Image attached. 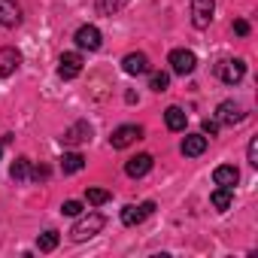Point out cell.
I'll return each instance as SVG.
<instances>
[{
	"label": "cell",
	"mask_w": 258,
	"mask_h": 258,
	"mask_svg": "<svg viewBox=\"0 0 258 258\" xmlns=\"http://www.w3.org/2000/svg\"><path fill=\"white\" fill-rule=\"evenodd\" d=\"M103 225H106V219H103L100 213H88V216L76 219V225L70 228V237H73L76 243H85V240H91L94 234H100Z\"/></svg>",
	"instance_id": "obj_1"
},
{
	"label": "cell",
	"mask_w": 258,
	"mask_h": 258,
	"mask_svg": "<svg viewBox=\"0 0 258 258\" xmlns=\"http://www.w3.org/2000/svg\"><path fill=\"white\" fill-rule=\"evenodd\" d=\"M216 76L225 82V85H237L243 76H246V64L240 58H225L216 64Z\"/></svg>",
	"instance_id": "obj_2"
},
{
	"label": "cell",
	"mask_w": 258,
	"mask_h": 258,
	"mask_svg": "<svg viewBox=\"0 0 258 258\" xmlns=\"http://www.w3.org/2000/svg\"><path fill=\"white\" fill-rule=\"evenodd\" d=\"M195 67H198V58L191 49H173L170 52V70L176 76H188V73H195Z\"/></svg>",
	"instance_id": "obj_3"
},
{
	"label": "cell",
	"mask_w": 258,
	"mask_h": 258,
	"mask_svg": "<svg viewBox=\"0 0 258 258\" xmlns=\"http://www.w3.org/2000/svg\"><path fill=\"white\" fill-rule=\"evenodd\" d=\"M140 137H143V127L140 124H121V127L112 131L109 143H112V149H127L131 143H137Z\"/></svg>",
	"instance_id": "obj_4"
},
{
	"label": "cell",
	"mask_w": 258,
	"mask_h": 258,
	"mask_svg": "<svg viewBox=\"0 0 258 258\" xmlns=\"http://www.w3.org/2000/svg\"><path fill=\"white\" fill-rule=\"evenodd\" d=\"M213 13H216V0H191V25H195L198 31L210 28Z\"/></svg>",
	"instance_id": "obj_5"
},
{
	"label": "cell",
	"mask_w": 258,
	"mask_h": 258,
	"mask_svg": "<svg viewBox=\"0 0 258 258\" xmlns=\"http://www.w3.org/2000/svg\"><path fill=\"white\" fill-rule=\"evenodd\" d=\"M82 73V55L79 52H64L58 58V76L61 79H76Z\"/></svg>",
	"instance_id": "obj_6"
},
{
	"label": "cell",
	"mask_w": 258,
	"mask_h": 258,
	"mask_svg": "<svg viewBox=\"0 0 258 258\" xmlns=\"http://www.w3.org/2000/svg\"><path fill=\"white\" fill-rule=\"evenodd\" d=\"M88 140H91V124H88V121L70 124L67 131H64V137H61L64 146H82V143H88Z\"/></svg>",
	"instance_id": "obj_7"
},
{
	"label": "cell",
	"mask_w": 258,
	"mask_h": 258,
	"mask_svg": "<svg viewBox=\"0 0 258 258\" xmlns=\"http://www.w3.org/2000/svg\"><path fill=\"white\" fill-rule=\"evenodd\" d=\"M152 210H155V204H152V201H146V204H140V207H137V204H127V207L121 210V225L134 228V225H140Z\"/></svg>",
	"instance_id": "obj_8"
},
{
	"label": "cell",
	"mask_w": 258,
	"mask_h": 258,
	"mask_svg": "<svg viewBox=\"0 0 258 258\" xmlns=\"http://www.w3.org/2000/svg\"><path fill=\"white\" fill-rule=\"evenodd\" d=\"M73 40H76V46H79V49L97 52V49H100V40H103V37H100V31H97L94 25H82V28L76 31V37H73Z\"/></svg>",
	"instance_id": "obj_9"
},
{
	"label": "cell",
	"mask_w": 258,
	"mask_h": 258,
	"mask_svg": "<svg viewBox=\"0 0 258 258\" xmlns=\"http://www.w3.org/2000/svg\"><path fill=\"white\" fill-rule=\"evenodd\" d=\"M22 64V52L13 49V46H0V79L4 76H13Z\"/></svg>",
	"instance_id": "obj_10"
},
{
	"label": "cell",
	"mask_w": 258,
	"mask_h": 258,
	"mask_svg": "<svg viewBox=\"0 0 258 258\" xmlns=\"http://www.w3.org/2000/svg\"><path fill=\"white\" fill-rule=\"evenodd\" d=\"M152 170V155L149 152H140V155H134V158H127V164H124V173L131 176V179H140V176H146Z\"/></svg>",
	"instance_id": "obj_11"
},
{
	"label": "cell",
	"mask_w": 258,
	"mask_h": 258,
	"mask_svg": "<svg viewBox=\"0 0 258 258\" xmlns=\"http://www.w3.org/2000/svg\"><path fill=\"white\" fill-rule=\"evenodd\" d=\"M0 25L4 28H19L22 25V7L16 0H0Z\"/></svg>",
	"instance_id": "obj_12"
},
{
	"label": "cell",
	"mask_w": 258,
	"mask_h": 258,
	"mask_svg": "<svg viewBox=\"0 0 258 258\" xmlns=\"http://www.w3.org/2000/svg\"><path fill=\"white\" fill-rule=\"evenodd\" d=\"M121 70H124L127 76H143V73H149V58H146L143 52H131V55H124Z\"/></svg>",
	"instance_id": "obj_13"
},
{
	"label": "cell",
	"mask_w": 258,
	"mask_h": 258,
	"mask_svg": "<svg viewBox=\"0 0 258 258\" xmlns=\"http://www.w3.org/2000/svg\"><path fill=\"white\" fill-rule=\"evenodd\" d=\"M243 109L234 103V100H225V103H219V109H216V118H219V124H240L243 121Z\"/></svg>",
	"instance_id": "obj_14"
},
{
	"label": "cell",
	"mask_w": 258,
	"mask_h": 258,
	"mask_svg": "<svg viewBox=\"0 0 258 258\" xmlns=\"http://www.w3.org/2000/svg\"><path fill=\"white\" fill-rule=\"evenodd\" d=\"M213 179H216V185H222V188H234V185L240 182V170H237L234 164H222V167L213 170Z\"/></svg>",
	"instance_id": "obj_15"
},
{
	"label": "cell",
	"mask_w": 258,
	"mask_h": 258,
	"mask_svg": "<svg viewBox=\"0 0 258 258\" xmlns=\"http://www.w3.org/2000/svg\"><path fill=\"white\" fill-rule=\"evenodd\" d=\"M207 152V137L204 134H185V140H182V155L185 158H198V155H204Z\"/></svg>",
	"instance_id": "obj_16"
},
{
	"label": "cell",
	"mask_w": 258,
	"mask_h": 258,
	"mask_svg": "<svg viewBox=\"0 0 258 258\" xmlns=\"http://www.w3.org/2000/svg\"><path fill=\"white\" fill-rule=\"evenodd\" d=\"M185 121H188L185 109H179V106H167L164 109V124L170 127V131H185Z\"/></svg>",
	"instance_id": "obj_17"
},
{
	"label": "cell",
	"mask_w": 258,
	"mask_h": 258,
	"mask_svg": "<svg viewBox=\"0 0 258 258\" xmlns=\"http://www.w3.org/2000/svg\"><path fill=\"white\" fill-rule=\"evenodd\" d=\"M210 201H213V207H216L219 213H225V210L234 204V188H222V185H219V188L210 195Z\"/></svg>",
	"instance_id": "obj_18"
},
{
	"label": "cell",
	"mask_w": 258,
	"mask_h": 258,
	"mask_svg": "<svg viewBox=\"0 0 258 258\" xmlns=\"http://www.w3.org/2000/svg\"><path fill=\"white\" fill-rule=\"evenodd\" d=\"M82 167H85V158L79 152H64V158H61V170L64 173H79Z\"/></svg>",
	"instance_id": "obj_19"
},
{
	"label": "cell",
	"mask_w": 258,
	"mask_h": 258,
	"mask_svg": "<svg viewBox=\"0 0 258 258\" xmlns=\"http://www.w3.org/2000/svg\"><path fill=\"white\" fill-rule=\"evenodd\" d=\"M10 173H13L16 182H25V179L31 176V161H28V158H16L13 167H10Z\"/></svg>",
	"instance_id": "obj_20"
},
{
	"label": "cell",
	"mask_w": 258,
	"mask_h": 258,
	"mask_svg": "<svg viewBox=\"0 0 258 258\" xmlns=\"http://www.w3.org/2000/svg\"><path fill=\"white\" fill-rule=\"evenodd\" d=\"M58 240H61L58 231H43V234L37 237V249H40V252H52V249L58 246Z\"/></svg>",
	"instance_id": "obj_21"
},
{
	"label": "cell",
	"mask_w": 258,
	"mask_h": 258,
	"mask_svg": "<svg viewBox=\"0 0 258 258\" xmlns=\"http://www.w3.org/2000/svg\"><path fill=\"white\" fill-rule=\"evenodd\" d=\"M124 7H127V0H97V13L100 16H115Z\"/></svg>",
	"instance_id": "obj_22"
},
{
	"label": "cell",
	"mask_w": 258,
	"mask_h": 258,
	"mask_svg": "<svg viewBox=\"0 0 258 258\" xmlns=\"http://www.w3.org/2000/svg\"><path fill=\"white\" fill-rule=\"evenodd\" d=\"M167 85H170V73H152L149 76V88L152 91L161 94V91H167Z\"/></svg>",
	"instance_id": "obj_23"
},
{
	"label": "cell",
	"mask_w": 258,
	"mask_h": 258,
	"mask_svg": "<svg viewBox=\"0 0 258 258\" xmlns=\"http://www.w3.org/2000/svg\"><path fill=\"white\" fill-rule=\"evenodd\" d=\"M85 198H88V204L100 207V204H106V201H109V191H103V188H88V191H85Z\"/></svg>",
	"instance_id": "obj_24"
},
{
	"label": "cell",
	"mask_w": 258,
	"mask_h": 258,
	"mask_svg": "<svg viewBox=\"0 0 258 258\" xmlns=\"http://www.w3.org/2000/svg\"><path fill=\"white\" fill-rule=\"evenodd\" d=\"M219 127H222V124H219V118H216V115L201 121V131H204V137H216V134H219Z\"/></svg>",
	"instance_id": "obj_25"
},
{
	"label": "cell",
	"mask_w": 258,
	"mask_h": 258,
	"mask_svg": "<svg viewBox=\"0 0 258 258\" xmlns=\"http://www.w3.org/2000/svg\"><path fill=\"white\" fill-rule=\"evenodd\" d=\"M61 213H64V216H79V213H82V204H79V201H64V204H61Z\"/></svg>",
	"instance_id": "obj_26"
},
{
	"label": "cell",
	"mask_w": 258,
	"mask_h": 258,
	"mask_svg": "<svg viewBox=\"0 0 258 258\" xmlns=\"http://www.w3.org/2000/svg\"><path fill=\"white\" fill-rule=\"evenodd\" d=\"M249 164L258 167V140H249Z\"/></svg>",
	"instance_id": "obj_27"
},
{
	"label": "cell",
	"mask_w": 258,
	"mask_h": 258,
	"mask_svg": "<svg viewBox=\"0 0 258 258\" xmlns=\"http://www.w3.org/2000/svg\"><path fill=\"white\" fill-rule=\"evenodd\" d=\"M234 34H237V37H246V34H249V22L237 19V22H234Z\"/></svg>",
	"instance_id": "obj_28"
},
{
	"label": "cell",
	"mask_w": 258,
	"mask_h": 258,
	"mask_svg": "<svg viewBox=\"0 0 258 258\" xmlns=\"http://www.w3.org/2000/svg\"><path fill=\"white\" fill-rule=\"evenodd\" d=\"M31 176H34V179H49V167H46V164H40V167H34V170H31Z\"/></svg>",
	"instance_id": "obj_29"
},
{
	"label": "cell",
	"mask_w": 258,
	"mask_h": 258,
	"mask_svg": "<svg viewBox=\"0 0 258 258\" xmlns=\"http://www.w3.org/2000/svg\"><path fill=\"white\" fill-rule=\"evenodd\" d=\"M0 155H4V146H0Z\"/></svg>",
	"instance_id": "obj_30"
}]
</instances>
